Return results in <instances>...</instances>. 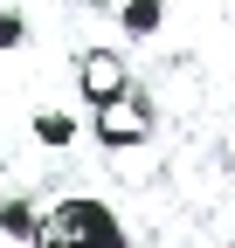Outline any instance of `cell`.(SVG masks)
I'll list each match as a JSON object with an SVG mask.
<instances>
[{
  "mask_svg": "<svg viewBox=\"0 0 235 248\" xmlns=\"http://www.w3.org/2000/svg\"><path fill=\"white\" fill-rule=\"evenodd\" d=\"M0 234L35 248V234H42V207L28 200V193H0Z\"/></svg>",
  "mask_w": 235,
  "mask_h": 248,
  "instance_id": "cell-4",
  "label": "cell"
},
{
  "mask_svg": "<svg viewBox=\"0 0 235 248\" xmlns=\"http://www.w3.org/2000/svg\"><path fill=\"white\" fill-rule=\"evenodd\" d=\"M97 138H104L111 152H125V145H145V138H152V97H145V83H132L125 97H111V104L97 110Z\"/></svg>",
  "mask_w": 235,
  "mask_h": 248,
  "instance_id": "cell-2",
  "label": "cell"
},
{
  "mask_svg": "<svg viewBox=\"0 0 235 248\" xmlns=\"http://www.w3.org/2000/svg\"><path fill=\"white\" fill-rule=\"evenodd\" d=\"M118 21H125L132 42H145V35L166 28V0H118Z\"/></svg>",
  "mask_w": 235,
  "mask_h": 248,
  "instance_id": "cell-5",
  "label": "cell"
},
{
  "mask_svg": "<svg viewBox=\"0 0 235 248\" xmlns=\"http://www.w3.org/2000/svg\"><path fill=\"white\" fill-rule=\"evenodd\" d=\"M35 248H125V221H118L97 193H63L42 214Z\"/></svg>",
  "mask_w": 235,
  "mask_h": 248,
  "instance_id": "cell-1",
  "label": "cell"
},
{
  "mask_svg": "<svg viewBox=\"0 0 235 248\" xmlns=\"http://www.w3.org/2000/svg\"><path fill=\"white\" fill-rule=\"evenodd\" d=\"M28 42V14L21 7H0V48H21Z\"/></svg>",
  "mask_w": 235,
  "mask_h": 248,
  "instance_id": "cell-7",
  "label": "cell"
},
{
  "mask_svg": "<svg viewBox=\"0 0 235 248\" xmlns=\"http://www.w3.org/2000/svg\"><path fill=\"white\" fill-rule=\"evenodd\" d=\"M76 83H83V97L104 110L111 97H125L138 76L125 69V55H118V48H83V55H76Z\"/></svg>",
  "mask_w": 235,
  "mask_h": 248,
  "instance_id": "cell-3",
  "label": "cell"
},
{
  "mask_svg": "<svg viewBox=\"0 0 235 248\" xmlns=\"http://www.w3.org/2000/svg\"><path fill=\"white\" fill-rule=\"evenodd\" d=\"M28 131H35L42 145H69V138H76V117H69V110H35Z\"/></svg>",
  "mask_w": 235,
  "mask_h": 248,
  "instance_id": "cell-6",
  "label": "cell"
}]
</instances>
